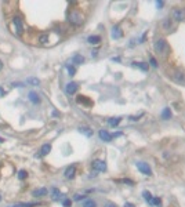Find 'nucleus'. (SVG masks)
I'll return each instance as SVG.
<instances>
[{"instance_id": "obj_18", "label": "nucleus", "mask_w": 185, "mask_h": 207, "mask_svg": "<svg viewBox=\"0 0 185 207\" xmlns=\"http://www.w3.org/2000/svg\"><path fill=\"white\" fill-rule=\"evenodd\" d=\"M122 122V117H111V119L108 120L109 126H112V127H116L117 124Z\"/></svg>"}, {"instance_id": "obj_32", "label": "nucleus", "mask_w": 185, "mask_h": 207, "mask_svg": "<svg viewBox=\"0 0 185 207\" xmlns=\"http://www.w3.org/2000/svg\"><path fill=\"white\" fill-rule=\"evenodd\" d=\"M151 65H152L153 68H157V62H156V60H155L153 57H151Z\"/></svg>"}, {"instance_id": "obj_23", "label": "nucleus", "mask_w": 185, "mask_h": 207, "mask_svg": "<svg viewBox=\"0 0 185 207\" xmlns=\"http://www.w3.org/2000/svg\"><path fill=\"white\" fill-rule=\"evenodd\" d=\"M174 80H177V82H184L185 80V76L184 73H180V72H176V75H173Z\"/></svg>"}, {"instance_id": "obj_4", "label": "nucleus", "mask_w": 185, "mask_h": 207, "mask_svg": "<svg viewBox=\"0 0 185 207\" xmlns=\"http://www.w3.org/2000/svg\"><path fill=\"white\" fill-rule=\"evenodd\" d=\"M91 167L94 168L95 171H105V170H106V163H105L104 160L95 159V160H92Z\"/></svg>"}, {"instance_id": "obj_11", "label": "nucleus", "mask_w": 185, "mask_h": 207, "mask_svg": "<svg viewBox=\"0 0 185 207\" xmlns=\"http://www.w3.org/2000/svg\"><path fill=\"white\" fill-rule=\"evenodd\" d=\"M47 189L46 188H39V189H35V191L32 192V195L35 196V198H42V196H46L47 195Z\"/></svg>"}, {"instance_id": "obj_10", "label": "nucleus", "mask_w": 185, "mask_h": 207, "mask_svg": "<svg viewBox=\"0 0 185 207\" xmlns=\"http://www.w3.org/2000/svg\"><path fill=\"white\" fill-rule=\"evenodd\" d=\"M50 192H51V198H52V200H61L62 199V193L60 192V189H57V188H51L50 189Z\"/></svg>"}, {"instance_id": "obj_12", "label": "nucleus", "mask_w": 185, "mask_h": 207, "mask_svg": "<svg viewBox=\"0 0 185 207\" xmlns=\"http://www.w3.org/2000/svg\"><path fill=\"white\" fill-rule=\"evenodd\" d=\"M184 11H182L181 8H176V10H174L173 11V18L174 20H177V21H181L182 18H184Z\"/></svg>"}, {"instance_id": "obj_21", "label": "nucleus", "mask_w": 185, "mask_h": 207, "mask_svg": "<svg viewBox=\"0 0 185 207\" xmlns=\"http://www.w3.org/2000/svg\"><path fill=\"white\" fill-rule=\"evenodd\" d=\"M133 66L140 68L142 71H148V64H145V62H133Z\"/></svg>"}, {"instance_id": "obj_25", "label": "nucleus", "mask_w": 185, "mask_h": 207, "mask_svg": "<svg viewBox=\"0 0 185 207\" xmlns=\"http://www.w3.org/2000/svg\"><path fill=\"white\" fill-rule=\"evenodd\" d=\"M163 28H165L166 31H170V28H171V21H170L169 18H166V20L163 21Z\"/></svg>"}, {"instance_id": "obj_38", "label": "nucleus", "mask_w": 185, "mask_h": 207, "mask_svg": "<svg viewBox=\"0 0 185 207\" xmlns=\"http://www.w3.org/2000/svg\"><path fill=\"white\" fill-rule=\"evenodd\" d=\"M3 69V62H1V60H0V71Z\"/></svg>"}, {"instance_id": "obj_35", "label": "nucleus", "mask_w": 185, "mask_h": 207, "mask_svg": "<svg viewBox=\"0 0 185 207\" xmlns=\"http://www.w3.org/2000/svg\"><path fill=\"white\" fill-rule=\"evenodd\" d=\"M163 6H165V1H162V0H160V1H156V7L157 8H162Z\"/></svg>"}, {"instance_id": "obj_33", "label": "nucleus", "mask_w": 185, "mask_h": 207, "mask_svg": "<svg viewBox=\"0 0 185 207\" xmlns=\"http://www.w3.org/2000/svg\"><path fill=\"white\" fill-rule=\"evenodd\" d=\"M104 207H117V206H116V204H115V203H112V202H106Z\"/></svg>"}, {"instance_id": "obj_13", "label": "nucleus", "mask_w": 185, "mask_h": 207, "mask_svg": "<svg viewBox=\"0 0 185 207\" xmlns=\"http://www.w3.org/2000/svg\"><path fill=\"white\" fill-rule=\"evenodd\" d=\"M84 62V57L80 55V54H75V55L72 57V64L75 65H82Z\"/></svg>"}, {"instance_id": "obj_19", "label": "nucleus", "mask_w": 185, "mask_h": 207, "mask_svg": "<svg viewBox=\"0 0 185 207\" xmlns=\"http://www.w3.org/2000/svg\"><path fill=\"white\" fill-rule=\"evenodd\" d=\"M82 207H97V203L92 199H86L82 204Z\"/></svg>"}, {"instance_id": "obj_17", "label": "nucleus", "mask_w": 185, "mask_h": 207, "mask_svg": "<svg viewBox=\"0 0 185 207\" xmlns=\"http://www.w3.org/2000/svg\"><path fill=\"white\" fill-rule=\"evenodd\" d=\"M87 42H89L90 44H98L101 42V37L98 35H92V36H90L89 39H87Z\"/></svg>"}, {"instance_id": "obj_40", "label": "nucleus", "mask_w": 185, "mask_h": 207, "mask_svg": "<svg viewBox=\"0 0 185 207\" xmlns=\"http://www.w3.org/2000/svg\"><path fill=\"white\" fill-rule=\"evenodd\" d=\"M3 142H4V139L1 138V137H0V144H3Z\"/></svg>"}, {"instance_id": "obj_39", "label": "nucleus", "mask_w": 185, "mask_h": 207, "mask_svg": "<svg viewBox=\"0 0 185 207\" xmlns=\"http://www.w3.org/2000/svg\"><path fill=\"white\" fill-rule=\"evenodd\" d=\"M14 207H24V204H17V206H14Z\"/></svg>"}, {"instance_id": "obj_24", "label": "nucleus", "mask_w": 185, "mask_h": 207, "mask_svg": "<svg viewBox=\"0 0 185 207\" xmlns=\"http://www.w3.org/2000/svg\"><path fill=\"white\" fill-rule=\"evenodd\" d=\"M79 130H80V133H84L87 137H91L92 136V130H90L89 127H79Z\"/></svg>"}, {"instance_id": "obj_27", "label": "nucleus", "mask_w": 185, "mask_h": 207, "mask_svg": "<svg viewBox=\"0 0 185 207\" xmlns=\"http://www.w3.org/2000/svg\"><path fill=\"white\" fill-rule=\"evenodd\" d=\"M66 69H68L69 76H73L75 73H76V68H75V66H71V65H68V66H66Z\"/></svg>"}, {"instance_id": "obj_5", "label": "nucleus", "mask_w": 185, "mask_h": 207, "mask_svg": "<svg viewBox=\"0 0 185 207\" xmlns=\"http://www.w3.org/2000/svg\"><path fill=\"white\" fill-rule=\"evenodd\" d=\"M12 25H14V28H15L18 35H21V33L24 32V25H22L21 17H14V18H12Z\"/></svg>"}, {"instance_id": "obj_34", "label": "nucleus", "mask_w": 185, "mask_h": 207, "mask_svg": "<svg viewBox=\"0 0 185 207\" xmlns=\"http://www.w3.org/2000/svg\"><path fill=\"white\" fill-rule=\"evenodd\" d=\"M119 182H123V184H131V185H133V181H131V179H120V181H119Z\"/></svg>"}, {"instance_id": "obj_15", "label": "nucleus", "mask_w": 185, "mask_h": 207, "mask_svg": "<svg viewBox=\"0 0 185 207\" xmlns=\"http://www.w3.org/2000/svg\"><path fill=\"white\" fill-rule=\"evenodd\" d=\"M170 117H171V111H170V108H165V109L162 111V119L169 120Z\"/></svg>"}, {"instance_id": "obj_37", "label": "nucleus", "mask_w": 185, "mask_h": 207, "mask_svg": "<svg viewBox=\"0 0 185 207\" xmlns=\"http://www.w3.org/2000/svg\"><path fill=\"white\" fill-rule=\"evenodd\" d=\"M97 52H98V51H97V50H94V51L91 52V55H92V57H95V55H97Z\"/></svg>"}, {"instance_id": "obj_6", "label": "nucleus", "mask_w": 185, "mask_h": 207, "mask_svg": "<svg viewBox=\"0 0 185 207\" xmlns=\"http://www.w3.org/2000/svg\"><path fill=\"white\" fill-rule=\"evenodd\" d=\"M98 136H100V138L102 139V141H105V142H111V141H112V138H113L112 134H111L109 131H106V130H104V128H102V130H100Z\"/></svg>"}, {"instance_id": "obj_28", "label": "nucleus", "mask_w": 185, "mask_h": 207, "mask_svg": "<svg viewBox=\"0 0 185 207\" xmlns=\"http://www.w3.org/2000/svg\"><path fill=\"white\" fill-rule=\"evenodd\" d=\"M39 42H40L42 44H46L48 42V35H42L40 37H39Z\"/></svg>"}, {"instance_id": "obj_16", "label": "nucleus", "mask_w": 185, "mask_h": 207, "mask_svg": "<svg viewBox=\"0 0 185 207\" xmlns=\"http://www.w3.org/2000/svg\"><path fill=\"white\" fill-rule=\"evenodd\" d=\"M50 151H51V145H50V144H44V145H43V147H42V149H40V155L42 156H46V155H48V153H50Z\"/></svg>"}, {"instance_id": "obj_41", "label": "nucleus", "mask_w": 185, "mask_h": 207, "mask_svg": "<svg viewBox=\"0 0 185 207\" xmlns=\"http://www.w3.org/2000/svg\"><path fill=\"white\" fill-rule=\"evenodd\" d=\"M0 200H1V196H0Z\"/></svg>"}, {"instance_id": "obj_22", "label": "nucleus", "mask_w": 185, "mask_h": 207, "mask_svg": "<svg viewBox=\"0 0 185 207\" xmlns=\"http://www.w3.org/2000/svg\"><path fill=\"white\" fill-rule=\"evenodd\" d=\"M142 196H144V199L146 200V202H148L149 204L152 203V199H153V196L151 195V193H149L148 191H144V192H142Z\"/></svg>"}, {"instance_id": "obj_36", "label": "nucleus", "mask_w": 185, "mask_h": 207, "mask_svg": "<svg viewBox=\"0 0 185 207\" xmlns=\"http://www.w3.org/2000/svg\"><path fill=\"white\" fill-rule=\"evenodd\" d=\"M125 207H135V206H134L133 203H129V202H127V203H125Z\"/></svg>"}, {"instance_id": "obj_31", "label": "nucleus", "mask_w": 185, "mask_h": 207, "mask_svg": "<svg viewBox=\"0 0 185 207\" xmlns=\"http://www.w3.org/2000/svg\"><path fill=\"white\" fill-rule=\"evenodd\" d=\"M86 196L84 195H80V193H76V195H75V198H73V199L75 200H77V202H79V200H83L84 199Z\"/></svg>"}, {"instance_id": "obj_7", "label": "nucleus", "mask_w": 185, "mask_h": 207, "mask_svg": "<svg viewBox=\"0 0 185 207\" xmlns=\"http://www.w3.org/2000/svg\"><path fill=\"white\" fill-rule=\"evenodd\" d=\"M65 178H68V179H72L73 177H75V174H76V167L75 166H69L66 170H65Z\"/></svg>"}, {"instance_id": "obj_2", "label": "nucleus", "mask_w": 185, "mask_h": 207, "mask_svg": "<svg viewBox=\"0 0 185 207\" xmlns=\"http://www.w3.org/2000/svg\"><path fill=\"white\" fill-rule=\"evenodd\" d=\"M68 20H69V22L73 25H80L82 22H83V17H82V14H79V12L72 11L68 15Z\"/></svg>"}, {"instance_id": "obj_20", "label": "nucleus", "mask_w": 185, "mask_h": 207, "mask_svg": "<svg viewBox=\"0 0 185 207\" xmlns=\"http://www.w3.org/2000/svg\"><path fill=\"white\" fill-rule=\"evenodd\" d=\"M26 83L31 84V86H39L40 80L37 79V77H28V79H26Z\"/></svg>"}, {"instance_id": "obj_8", "label": "nucleus", "mask_w": 185, "mask_h": 207, "mask_svg": "<svg viewBox=\"0 0 185 207\" xmlns=\"http://www.w3.org/2000/svg\"><path fill=\"white\" fill-rule=\"evenodd\" d=\"M28 98H29V101L32 104H35V105H37V104H40V97H39V94L37 93H35V91H31L28 94Z\"/></svg>"}, {"instance_id": "obj_26", "label": "nucleus", "mask_w": 185, "mask_h": 207, "mask_svg": "<svg viewBox=\"0 0 185 207\" xmlns=\"http://www.w3.org/2000/svg\"><path fill=\"white\" fill-rule=\"evenodd\" d=\"M160 204H162V200L159 199V198H153V199H152V203H151V206L160 207Z\"/></svg>"}, {"instance_id": "obj_1", "label": "nucleus", "mask_w": 185, "mask_h": 207, "mask_svg": "<svg viewBox=\"0 0 185 207\" xmlns=\"http://www.w3.org/2000/svg\"><path fill=\"white\" fill-rule=\"evenodd\" d=\"M155 50H156L157 54H165V52L169 50V47H167V43H166V40L165 39L156 40V43H155Z\"/></svg>"}, {"instance_id": "obj_3", "label": "nucleus", "mask_w": 185, "mask_h": 207, "mask_svg": "<svg viewBox=\"0 0 185 207\" xmlns=\"http://www.w3.org/2000/svg\"><path fill=\"white\" fill-rule=\"evenodd\" d=\"M137 168L140 170L142 174L145 175H152V168L149 167L148 163H145V162H137Z\"/></svg>"}, {"instance_id": "obj_14", "label": "nucleus", "mask_w": 185, "mask_h": 207, "mask_svg": "<svg viewBox=\"0 0 185 207\" xmlns=\"http://www.w3.org/2000/svg\"><path fill=\"white\" fill-rule=\"evenodd\" d=\"M123 36V32L120 31L119 26H113L112 28V39H120Z\"/></svg>"}, {"instance_id": "obj_30", "label": "nucleus", "mask_w": 185, "mask_h": 207, "mask_svg": "<svg viewBox=\"0 0 185 207\" xmlns=\"http://www.w3.org/2000/svg\"><path fill=\"white\" fill-rule=\"evenodd\" d=\"M71 204H72V202H71L69 199H64V200H62V206H64V207H71Z\"/></svg>"}, {"instance_id": "obj_29", "label": "nucleus", "mask_w": 185, "mask_h": 207, "mask_svg": "<svg viewBox=\"0 0 185 207\" xmlns=\"http://www.w3.org/2000/svg\"><path fill=\"white\" fill-rule=\"evenodd\" d=\"M26 177H28V173L25 171V170H21V171L18 173V178L20 179H25Z\"/></svg>"}, {"instance_id": "obj_9", "label": "nucleus", "mask_w": 185, "mask_h": 207, "mask_svg": "<svg viewBox=\"0 0 185 207\" xmlns=\"http://www.w3.org/2000/svg\"><path fill=\"white\" fill-rule=\"evenodd\" d=\"M77 88H79V86H77V83H75V82H71V83L66 84V93H68V94H75V93L77 91Z\"/></svg>"}]
</instances>
